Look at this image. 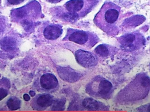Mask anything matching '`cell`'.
<instances>
[{
  "instance_id": "6",
  "label": "cell",
  "mask_w": 150,
  "mask_h": 112,
  "mask_svg": "<svg viewBox=\"0 0 150 112\" xmlns=\"http://www.w3.org/2000/svg\"><path fill=\"white\" fill-rule=\"evenodd\" d=\"M63 41H69L77 43L87 49L94 47L99 41L97 35L93 32L69 28Z\"/></svg>"
},
{
  "instance_id": "7",
  "label": "cell",
  "mask_w": 150,
  "mask_h": 112,
  "mask_svg": "<svg viewBox=\"0 0 150 112\" xmlns=\"http://www.w3.org/2000/svg\"><path fill=\"white\" fill-rule=\"evenodd\" d=\"M117 41L120 47L124 50L132 51L142 47L145 43V39L139 33L133 32L124 34Z\"/></svg>"
},
{
  "instance_id": "4",
  "label": "cell",
  "mask_w": 150,
  "mask_h": 112,
  "mask_svg": "<svg viewBox=\"0 0 150 112\" xmlns=\"http://www.w3.org/2000/svg\"><path fill=\"white\" fill-rule=\"evenodd\" d=\"M43 17L40 3L32 0L26 5L10 12L11 20L24 28H30Z\"/></svg>"
},
{
  "instance_id": "9",
  "label": "cell",
  "mask_w": 150,
  "mask_h": 112,
  "mask_svg": "<svg viewBox=\"0 0 150 112\" xmlns=\"http://www.w3.org/2000/svg\"><path fill=\"white\" fill-rule=\"evenodd\" d=\"M54 103V97L49 93H39L33 97L30 106L34 110L43 111Z\"/></svg>"
},
{
  "instance_id": "3",
  "label": "cell",
  "mask_w": 150,
  "mask_h": 112,
  "mask_svg": "<svg viewBox=\"0 0 150 112\" xmlns=\"http://www.w3.org/2000/svg\"><path fill=\"white\" fill-rule=\"evenodd\" d=\"M121 8L111 1H106L95 15L93 22L99 29L109 36H115L118 33L117 22Z\"/></svg>"
},
{
  "instance_id": "1",
  "label": "cell",
  "mask_w": 150,
  "mask_h": 112,
  "mask_svg": "<svg viewBox=\"0 0 150 112\" xmlns=\"http://www.w3.org/2000/svg\"><path fill=\"white\" fill-rule=\"evenodd\" d=\"M100 0H70L62 6L52 8L50 13L55 18L66 22H76L85 17Z\"/></svg>"
},
{
  "instance_id": "10",
  "label": "cell",
  "mask_w": 150,
  "mask_h": 112,
  "mask_svg": "<svg viewBox=\"0 0 150 112\" xmlns=\"http://www.w3.org/2000/svg\"><path fill=\"white\" fill-rule=\"evenodd\" d=\"M74 54L77 62L83 67L90 68L97 64V57L93 52L79 49Z\"/></svg>"
},
{
  "instance_id": "12",
  "label": "cell",
  "mask_w": 150,
  "mask_h": 112,
  "mask_svg": "<svg viewBox=\"0 0 150 112\" xmlns=\"http://www.w3.org/2000/svg\"><path fill=\"white\" fill-rule=\"evenodd\" d=\"M114 48L105 44H100L94 49V52L99 57H107L112 53Z\"/></svg>"
},
{
  "instance_id": "15",
  "label": "cell",
  "mask_w": 150,
  "mask_h": 112,
  "mask_svg": "<svg viewBox=\"0 0 150 112\" xmlns=\"http://www.w3.org/2000/svg\"><path fill=\"white\" fill-rule=\"evenodd\" d=\"M25 0H5V5L6 6L17 5L22 4Z\"/></svg>"
},
{
  "instance_id": "5",
  "label": "cell",
  "mask_w": 150,
  "mask_h": 112,
  "mask_svg": "<svg viewBox=\"0 0 150 112\" xmlns=\"http://www.w3.org/2000/svg\"><path fill=\"white\" fill-rule=\"evenodd\" d=\"M85 90L93 97L105 100L111 99L114 92L112 83L101 76L94 77L86 85Z\"/></svg>"
},
{
  "instance_id": "2",
  "label": "cell",
  "mask_w": 150,
  "mask_h": 112,
  "mask_svg": "<svg viewBox=\"0 0 150 112\" xmlns=\"http://www.w3.org/2000/svg\"><path fill=\"white\" fill-rule=\"evenodd\" d=\"M149 92V79L146 74H139L117 95L121 104L138 103L146 97Z\"/></svg>"
},
{
  "instance_id": "13",
  "label": "cell",
  "mask_w": 150,
  "mask_h": 112,
  "mask_svg": "<svg viewBox=\"0 0 150 112\" xmlns=\"http://www.w3.org/2000/svg\"><path fill=\"white\" fill-rule=\"evenodd\" d=\"M11 83L8 78L3 77L0 79V100L8 95Z\"/></svg>"
},
{
  "instance_id": "11",
  "label": "cell",
  "mask_w": 150,
  "mask_h": 112,
  "mask_svg": "<svg viewBox=\"0 0 150 112\" xmlns=\"http://www.w3.org/2000/svg\"><path fill=\"white\" fill-rule=\"evenodd\" d=\"M41 33L46 39L54 40L60 37L63 33V29L59 24L47 23L43 26Z\"/></svg>"
},
{
  "instance_id": "17",
  "label": "cell",
  "mask_w": 150,
  "mask_h": 112,
  "mask_svg": "<svg viewBox=\"0 0 150 112\" xmlns=\"http://www.w3.org/2000/svg\"><path fill=\"white\" fill-rule=\"evenodd\" d=\"M24 99H25L26 100H30V97L28 96V94H25L24 95Z\"/></svg>"
},
{
  "instance_id": "14",
  "label": "cell",
  "mask_w": 150,
  "mask_h": 112,
  "mask_svg": "<svg viewBox=\"0 0 150 112\" xmlns=\"http://www.w3.org/2000/svg\"><path fill=\"white\" fill-rule=\"evenodd\" d=\"M6 104L11 110H17L21 107V101L16 97H11L8 100Z\"/></svg>"
},
{
  "instance_id": "16",
  "label": "cell",
  "mask_w": 150,
  "mask_h": 112,
  "mask_svg": "<svg viewBox=\"0 0 150 112\" xmlns=\"http://www.w3.org/2000/svg\"><path fill=\"white\" fill-rule=\"evenodd\" d=\"M63 0H46V1L50 2V3H52V4H56V3H59L60 2H61Z\"/></svg>"
},
{
  "instance_id": "18",
  "label": "cell",
  "mask_w": 150,
  "mask_h": 112,
  "mask_svg": "<svg viewBox=\"0 0 150 112\" xmlns=\"http://www.w3.org/2000/svg\"><path fill=\"white\" fill-rule=\"evenodd\" d=\"M1 10V0H0V11Z\"/></svg>"
},
{
  "instance_id": "19",
  "label": "cell",
  "mask_w": 150,
  "mask_h": 112,
  "mask_svg": "<svg viewBox=\"0 0 150 112\" xmlns=\"http://www.w3.org/2000/svg\"><path fill=\"white\" fill-rule=\"evenodd\" d=\"M1 77V74H0V78Z\"/></svg>"
},
{
  "instance_id": "8",
  "label": "cell",
  "mask_w": 150,
  "mask_h": 112,
  "mask_svg": "<svg viewBox=\"0 0 150 112\" xmlns=\"http://www.w3.org/2000/svg\"><path fill=\"white\" fill-rule=\"evenodd\" d=\"M35 86L38 92L50 94L59 89V82L54 74L47 72L43 74L37 79Z\"/></svg>"
}]
</instances>
